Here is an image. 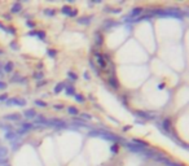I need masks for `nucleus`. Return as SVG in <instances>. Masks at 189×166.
Returning <instances> with one entry per match:
<instances>
[{
  "mask_svg": "<svg viewBox=\"0 0 189 166\" xmlns=\"http://www.w3.org/2000/svg\"><path fill=\"white\" fill-rule=\"evenodd\" d=\"M5 88H7V84H5L4 82H1V80H0V90H5Z\"/></svg>",
  "mask_w": 189,
  "mask_h": 166,
  "instance_id": "obj_35",
  "label": "nucleus"
},
{
  "mask_svg": "<svg viewBox=\"0 0 189 166\" xmlns=\"http://www.w3.org/2000/svg\"><path fill=\"white\" fill-rule=\"evenodd\" d=\"M5 137H7L8 140H10V142H13L14 139H17V137H20L17 135V132H14V131H8L7 134H5Z\"/></svg>",
  "mask_w": 189,
  "mask_h": 166,
  "instance_id": "obj_9",
  "label": "nucleus"
},
{
  "mask_svg": "<svg viewBox=\"0 0 189 166\" xmlns=\"http://www.w3.org/2000/svg\"><path fill=\"white\" fill-rule=\"evenodd\" d=\"M70 12H71V8H70L69 5H65V7H62V13H64V14H67V16H69Z\"/></svg>",
  "mask_w": 189,
  "mask_h": 166,
  "instance_id": "obj_25",
  "label": "nucleus"
},
{
  "mask_svg": "<svg viewBox=\"0 0 189 166\" xmlns=\"http://www.w3.org/2000/svg\"><path fill=\"white\" fill-rule=\"evenodd\" d=\"M56 53H57V52L54 51V49H48V56L49 57H54V56H56Z\"/></svg>",
  "mask_w": 189,
  "mask_h": 166,
  "instance_id": "obj_31",
  "label": "nucleus"
},
{
  "mask_svg": "<svg viewBox=\"0 0 189 166\" xmlns=\"http://www.w3.org/2000/svg\"><path fill=\"white\" fill-rule=\"evenodd\" d=\"M44 14H45V16H49V17H52V16L56 14V10H53V9H45V10H44Z\"/></svg>",
  "mask_w": 189,
  "mask_h": 166,
  "instance_id": "obj_26",
  "label": "nucleus"
},
{
  "mask_svg": "<svg viewBox=\"0 0 189 166\" xmlns=\"http://www.w3.org/2000/svg\"><path fill=\"white\" fill-rule=\"evenodd\" d=\"M65 86H66V83H64V82H61V83H58V84L54 87V90H53V92L54 93H60L62 90L65 88Z\"/></svg>",
  "mask_w": 189,
  "mask_h": 166,
  "instance_id": "obj_16",
  "label": "nucleus"
},
{
  "mask_svg": "<svg viewBox=\"0 0 189 166\" xmlns=\"http://www.w3.org/2000/svg\"><path fill=\"white\" fill-rule=\"evenodd\" d=\"M28 35H31V36H39V38L40 39H44L45 38V33H44V31H30V33H28Z\"/></svg>",
  "mask_w": 189,
  "mask_h": 166,
  "instance_id": "obj_14",
  "label": "nucleus"
},
{
  "mask_svg": "<svg viewBox=\"0 0 189 166\" xmlns=\"http://www.w3.org/2000/svg\"><path fill=\"white\" fill-rule=\"evenodd\" d=\"M96 44H97V46H101V44H102V36H101L100 33L96 34Z\"/></svg>",
  "mask_w": 189,
  "mask_h": 166,
  "instance_id": "obj_24",
  "label": "nucleus"
},
{
  "mask_svg": "<svg viewBox=\"0 0 189 166\" xmlns=\"http://www.w3.org/2000/svg\"><path fill=\"white\" fill-rule=\"evenodd\" d=\"M53 108H54V109H62V108H64V106H62L61 104H57V105H54Z\"/></svg>",
  "mask_w": 189,
  "mask_h": 166,
  "instance_id": "obj_38",
  "label": "nucleus"
},
{
  "mask_svg": "<svg viewBox=\"0 0 189 166\" xmlns=\"http://www.w3.org/2000/svg\"><path fill=\"white\" fill-rule=\"evenodd\" d=\"M23 116H25L26 118H35L36 113H35V110H34V109H27V110H25Z\"/></svg>",
  "mask_w": 189,
  "mask_h": 166,
  "instance_id": "obj_12",
  "label": "nucleus"
},
{
  "mask_svg": "<svg viewBox=\"0 0 189 166\" xmlns=\"http://www.w3.org/2000/svg\"><path fill=\"white\" fill-rule=\"evenodd\" d=\"M3 100H8V96L5 95V93L4 95H0V101H3Z\"/></svg>",
  "mask_w": 189,
  "mask_h": 166,
  "instance_id": "obj_37",
  "label": "nucleus"
},
{
  "mask_svg": "<svg viewBox=\"0 0 189 166\" xmlns=\"http://www.w3.org/2000/svg\"><path fill=\"white\" fill-rule=\"evenodd\" d=\"M48 126H54V127H66L67 124L64 121H60V119H48Z\"/></svg>",
  "mask_w": 189,
  "mask_h": 166,
  "instance_id": "obj_3",
  "label": "nucleus"
},
{
  "mask_svg": "<svg viewBox=\"0 0 189 166\" xmlns=\"http://www.w3.org/2000/svg\"><path fill=\"white\" fill-rule=\"evenodd\" d=\"M33 129H34V126L31 123H28V122H22V123H21V130H22L23 132L30 131V130H33Z\"/></svg>",
  "mask_w": 189,
  "mask_h": 166,
  "instance_id": "obj_6",
  "label": "nucleus"
},
{
  "mask_svg": "<svg viewBox=\"0 0 189 166\" xmlns=\"http://www.w3.org/2000/svg\"><path fill=\"white\" fill-rule=\"evenodd\" d=\"M88 136L91 137H102V139L105 140H110V142H122L123 143L124 140L121 139L119 136H115L114 134H111V132H106V131H97V130H93V131H89L88 132Z\"/></svg>",
  "mask_w": 189,
  "mask_h": 166,
  "instance_id": "obj_1",
  "label": "nucleus"
},
{
  "mask_svg": "<svg viewBox=\"0 0 189 166\" xmlns=\"http://www.w3.org/2000/svg\"><path fill=\"white\" fill-rule=\"evenodd\" d=\"M65 87H66V90H65V93H66V95H75V90H74L72 86L66 84Z\"/></svg>",
  "mask_w": 189,
  "mask_h": 166,
  "instance_id": "obj_18",
  "label": "nucleus"
},
{
  "mask_svg": "<svg viewBox=\"0 0 189 166\" xmlns=\"http://www.w3.org/2000/svg\"><path fill=\"white\" fill-rule=\"evenodd\" d=\"M67 112H69L71 116H77V114H79V110H78L77 108H74V106H69V108H67Z\"/></svg>",
  "mask_w": 189,
  "mask_h": 166,
  "instance_id": "obj_20",
  "label": "nucleus"
},
{
  "mask_svg": "<svg viewBox=\"0 0 189 166\" xmlns=\"http://www.w3.org/2000/svg\"><path fill=\"white\" fill-rule=\"evenodd\" d=\"M74 99H75L77 101H79V103H84V101H85V99L83 97L80 93H75V95H74Z\"/></svg>",
  "mask_w": 189,
  "mask_h": 166,
  "instance_id": "obj_23",
  "label": "nucleus"
},
{
  "mask_svg": "<svg viewBox=\"0 0 189 166\" xmlns=\"http://www.w3.org/2000/svg\"><path fill=\"white\" fill-rule=\"evenodd\" d=\"M34 103L36 104V105H39V106H41V108H44V106H47V103H44V101H41V100H35Z\"/></svg>",
  "mask_w": 189,
  "mask_h": 166,
  "instance_id": "obj_30",
  "label": "nucleus"
},
{
  "mask_svg": "<svg viewBox=\"0 0 189 166\" xmlns=\"http://www.w3.org/2000/svg\"><path fill=\"white\" fill-rule=\"evenodd\" d=\"M27 26H28V27H35V22H33V21H28Z\"/></svg>",
  "mask_w": 189,
  "mask_h": 166,
  "instance_id": "obj_36",
  "label": "nucleus"
},
{
  "mask_svg": "<svg viewBox=\"0 0 189 166\" xmlns=\"http://www.w3.org/2000/svg\"><path fill=\"white\" fill-rule=\"evenodd\" d=\"M108 80H109V83H110V84H111V87H114V88H118V87H119L118 80H117L114 77H110Z\"/></svg>",
  "mask_w": 189,
  "mask_h": 166,
  "instance_id": "obj_19",
  "label": "nucleus"
},
{
  "mask_svg": "<svg viewBox=\"0 0 189 166\" xmlns=\"http://www.w3.org/2000/svg\"><path fill=\"white\" fill-rule=\"evenodd\" d=\"M141 12H142V8H133V9H132V12L129 13L128 17L129 18H137V16L141 14Z\"/></svg>",
  "mask_w": 189,
  "mask_h": 166,
  "instance_id": "obj_4",
  "label": "nucleus"
},
{
  "mask_svg": "<svg viewBox=\"0 0 189 166\" xmlns=\"http://www.w3.org/2000/svg\"><path fill=\"white\" fill-rule=\"evenodd\" d=\"M162 127L165 130H167V131H170V129H171V121L168 118H166V119H163V122H162Z\"/></svg>",
  "mask_w": 189,
  "mask_h": 166,
  "instance_id": "obj_17",
  "label": "nucleus"
},
{
  "mask_svg": "<svg viewBox=\"0 0 189 166\" xmlns=\"http://www.w3.org/2000/svg\"><path fill=\"white\" fill-rule=\"evenodd\" d=\"M83 77H84L85 79H89V75H88V73H87V71L84 73V75H83Z\"/></svg>",
  "mask_w": 189,
  "mask_h": 166,
  "instance_id": "obj_39",
  "label": "nucleus"
},
{
  "mask_svg": "<svg viewBox=\"0 0 189 166\" xmlns=\"http://www.w3.org/2000/svg\"><path fill=\"white\" fill-rule=\"evenodd\" d=\"M7 105H8V106H10V105L23 106V105H26V100H23V99H17V97L8 99V100H7Z\"/></svg>",
  "mask_w": 189,
  "mask_h": 166,
  "instance_id": "obj_2",
  "label": "nucleus"
},
{
  "mask_svg": "<svg viewBox=\"0 0 189 166\" xmlns=\"http://www.w3.org/2000/svg\"><path fill=\"white\" fill-rule=\"evenodd\" d=\"M136 114H137L139 117H141V118H145V119H152V118H153V116H149L146 112H142V110H137Z\"/></svg>",
  "mask_w": 189,
  "mask_h": 166,
  "instance_id": "obj_15",
  "label": "nucleus"
},
{
  "mask_svg": "<svg viewBox=\"0 0 189 166\" xmlns=\"http://www.w3.org/2000/svg\"><path fill=\"white\" fill-rule=\"evenodd\" d=\"M110 150H111V152H113V153H118V150H119V145L117 144V143H114V144L111 145Z\"/></svg>",
  "mask_w": 189,
  "mask_h": 166,
  "instance_id": "obj_27",
  "label": "nucleus"
},
{
  "mask_svg": "<svg viewBox=\"0 0 189 166\" xmlns=\"http://www.w3.org/2000/svg\"><path fill=\"white\" fill-rule=\"evenodd\" d=\"M33 77H34V79H38V80H40L41 78L44 77V75H43V73H35V74H34Z\"/></svg>",
  "mask_w": 189,
  "mask_h": 166,
  "instance_id": "obj_29",
  "label": "nucleus"
},
{
  "mask_svg": "<svg viewBox=\"0 0 189 166\" xmlns=\"http://www.w3.org/2000/svg\"><path fill=\"white\" fill-rule=\"evenodd\" d=\"M12 70H13V62H8V64L4 66V71L5 73H10Z\"/></svg>",
  "mask_w": 189,
  "mask_h": 166,
  "instance_id": "obj_21",
  "label": "nucleus"
},
{
  "mask_svg": "<svg viewBox=\"0 0 189 166\" xmlns=\"http://www.w3.org/2000/svg\"><path fill=\"white\" fill-rule=\"evenodd\" d=\"M44 84H45L44 82H39V83H38V87H41V86H44Z\"/></svg>",
  "mask_w": 189,
  "mask_h": 166,
  "instance_id": "obj_41",
  "label": "nucleus"
},
{
  "mask_svg": "<svg viewBox=\"0 0 189 166\" xmlns=\"http://www.w3.org/2000/svg\"><path fill=\"white\" fill-rule=\"evenodd\" d=\"M95 56H96V59L98 60V65H100L101 67H106V62H105V60H104V57L101 56L98 52H95Z\"/></svg>",
  "mask_w": 189,
  "mask_h": 166,
  "instance_id": "obj_8",
  "label": "nucleus"
},
{
  "mask_svg": "<svg viewBox=\"0 0 189 166\" xmlns=\"http://www.w3.org/2000/svg\"><path fill=\"white\" fill-rule=\"evenodd\" d=\"M10 48H12V49H20V47H18L14 42H12V43H10Z\"/></svg>",
  "mask_w": 189,
  "mask_h": 166,
  "instance_id": "obj_34",
  "label": "nucleus"
},
{
  "mask_svg": "<svg viewBox=\"0 0 189 166\" xmlns=\"http://www.w3.org/2000/svg\"><path fill=\"white\" fill-rule=\"evenodd\" d=\"M91 18H92V17H87V16H84V17L78 18V22H79L80 25H89Z\"/></svg>",
  "mask_w": 189,
  "mask_h": 166,
  "instance_id": "obj_11",
  "label": "nucleus"
},
{
  "mask_svg": "<svg viewBox=\"0 0 189 166\" xmlns=\"http://www.w3.org/2000/svg\"><path fill=\"white\" fill-rule=\"evenodd\" d=\"M80 116H82V118H84V119H92V116H91V114L82 113V114H80Z\"/></svg>",
  "mask_w": 189,
  "mask_h": 166,
  "instance_id": "obj_32",
  "label": "nucleus"
},
{
  "mask_svg": "<svg viewBox=\"0 0 189 166\" xmlns=\"http://www.w3.org/2000/svg\"><path fill=\"white\" fill-rule=\"evenodd\" d=\"M21 10H22V4H21V3H14V4L12 5L10 12L12 13H20Z\"/></svg>",
  "mask_w": 189,
  "mask_h": 166,
  "instance_id": "obj_7",
  "label": "nucleus"
},
{
  "mask_svg": "<svg viewBox=\"0 0 189 166\" xmlns=\"http://www.w3.org/2000/svg\"><path fill=\"white\" fill-rule=\"evenodd\" d=\"M67 75H69V78H70V79H72V80L78 79V75L75 74V73H72V71H69V73H67Z\"/></svg>",
  "mask_w": 189,
  "mask_h": 166,
  "instance_id": "obj_28",
  "label": "nucleus"
},
{
  "mask_svg": "<svg viewBox=\"0 0 189 166\" xmlns=\"http://www.w3.org/2000/svg\"><path fill=\"white\" fill-rule=\"evenodd\" d=\"M78 14V10L77 9H71V12H70V17H75V16H77Z\"/></svg>",
  "mask_w": 189,
  "mask_h": 166,
  "instance_id": "obj_33",
  "label": "nucleus"
},
{
  "mask_svg": "<svg viewBox=\"0 0 189 166\" xmlns=\"http://www.w3.org/2000/svg\"><path fill=\"white\" fill-rule=\"evenodd\" d=\"M4 119H8V121H20L21 116L18 113L14 114H8V116H4Z\"/></svg>",
  "mask_w": 189,
  "mask_h": 166,
  "instance_id": "obj_5",
  "label": "nucleus"
},
{
  "mask_svg": "<svg viewBox=\"0 0 189 166\" xmlns=\"http://www.w3.org/2000/svg\"><path fill=\"white\" fill-rule=\"evenodd\" d=\"M10 144H12V149L13 150H17L18 148H20V145H21V139L20 137H17V139H14L13 142H10Z\"/></svg>",
  "mask_w": 189,
  "mask_h": 166,
  "instance_id": "obj_13",
  "label": "nucleus"
},
{
  "mask_svg": "<svg viewBox=\"0 0 189 166\" xmlns=\"http://www.w3.org/2000/svg\"><path fill=\"white\" fill-rule=\"evenodd\" d=\"M133 144H137V145H142V147H144V148H146V147H148V143L142 142V140H140V139H133Z\"/></svg>",
  "mask_w": 189,
  "mask_h": 166,
  "instance_id": "obj_22",
  "label": "nucleus"
},
{
  "mask_svg": "<svg viewBox=\"0 0 189 166\" xmlns=\"http://www.w3.org/2000/svg\"><path fill=\"white\" fill-rule=\"evenodd\" d=\"M157 161H161V162H163L165 165H167V166H181V165H177V163H173V162H171V161H168V160H166V158H161V157H154Z\"/></svg>",
  "mask_w": 189,
  "mask_h": 166,
  "instance_id": "obj_10",
  "label": "nucleus"
},
{
  "mask_svg": "<svg viewBox=\"0 0 189 166\" xmlns=\"http://www.w3.org/2000/svg\"><path fill=\"white\" fill-rule=\"evenodd\" d=\"M163 87H165V84H163V83H161V84H158V88H159V90H162Z\"/></svg>",
  "mask_w": 189,
  "mask_h": 166,
  "instance_id": "obj_40",
  "label": "nucleus"
}]
</instances>
